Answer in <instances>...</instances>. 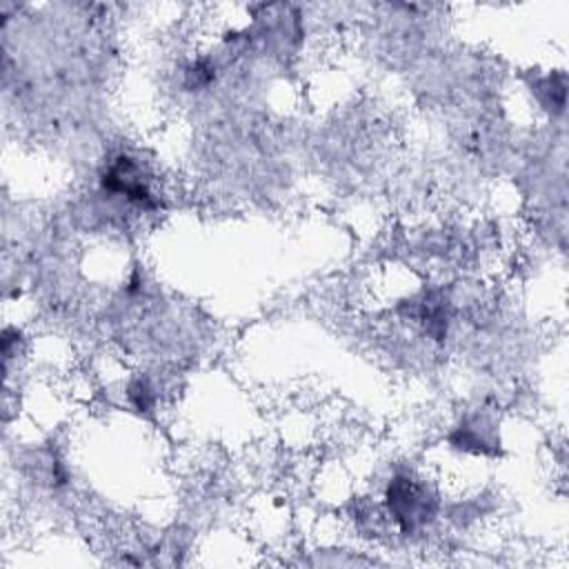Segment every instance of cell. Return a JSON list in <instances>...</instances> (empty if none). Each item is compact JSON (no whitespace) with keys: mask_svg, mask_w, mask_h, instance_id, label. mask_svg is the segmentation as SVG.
Instances as JSON below:
<instances>
[{"mask_svg":"<svg viewBox=\"0 0 569 569\" xmlns=\"http://www.w3.org/2000/svg\"><path fill=\"white\" fill-rule=\"evenodd\" d=\"M436 496L422 480L409 473H398L389 480L387 511L405 533L425 527L436 516Z\"/></svg>","mask_w":569,"mask_h":569,"instance_id":"cell-1","label":"cell"}]
</instances>
